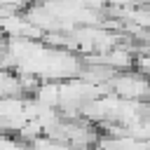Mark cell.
Instances as JSON below:
<instances>
[{
    "label": "cell",
    "mask_w": 150,
    "mask_h": 150,
    "mask_svg": "<svg viewBox=\"0 0 150 150\" xmlns=\"http://www.w3.org/2000/svg\"><path fill=\"white\" fill-rule=\"evenodd\" d=\"M134 68H136V73L148 77L150 75V54H138L136 61H134Z\"/></svg>",
    "instance_id": "277c9868"
},
{
    "label": "cell",
    "mask_w": 150,
    "mask_h": 150,
    "mask_svg": "<svg viewBox=\"0 0 150 150\" xmlns=\"http://www.w3.org/2000/svg\"><path fill=\"white\" fill-rule=\"evenodd\" d=\"M33 101L45 105V108H52V110H59L61 108V84L59 82H40V87L35 89L33 94Z\"/></svg>",
    "instance_id": "7a4b0ae2"
},
{
    "label": "cell",
    "mask_w": 150,
    "mask_h": 150,
    "mask_svg": "<svg viewBox=\"0 0 150 150\" xmlns=\"http://www.w3.org/2000/svg\"><path fill=\"white\" fill-rule=\"evenodd\" d=\"M110 94H115L122 101H150V80L136 70H124V73H115V77L110 80Z\"/></svg>",
    "instance_id": "6da1fadb"
},
{
    "label": "cell",
    "mask_w": 150,
    "mask_h": 150,
    "mask_svg": "<svg viewBox=\"0 0 150 150\" xmlns=\"http://www.w3.org/2000/svg\"><path fill=\"white\" fill-rule=\"evenodd\" d=\"M35 2L33 0H0V7H5V9H12V12H28L30 7H33Z\"/></svg>",
    "instance_id": "3957f363"
}]
</instances>
